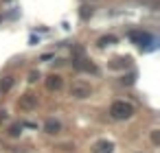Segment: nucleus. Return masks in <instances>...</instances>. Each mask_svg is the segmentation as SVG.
Returning <instances> with one entry per match:
<instances>
[{
    "label": "nucleus",
    "mask_w": 160,
    "mask_h": 153,
    "mask_svg": "<svg viewBox=\"0 0 160 153\" xmlns=\"http://www.w3.org/2000/svg\"><path fill=\"white\" fill-rule=\"evenodd\" d=\"M110 116L114 120H127L134 116V105L127 103V101H114L110 105Z\"/></svg>",
    "instance_id": "nucleus-1"
},
{
    "label": "nucleus",
    "mask_w": 160,
    "mask_h": 153,
    "mask_svg": "<svg viewBox=\"0 0 160 153\" xmlns=\"http://www.w3.org/2000/svg\"><path fill=\"white\" fill-rule=\"evenodd\" d=\"M90 94H92V88H90L88 83L83 81H77L70 85V96L77 98V101H83V98H90Z\"/></svg>",
    "instance_id": "nucleus-2"
},
{
    "label": "nucleus",
    "mask_w": 160,
    "mask_h": 153,
    "mask_svg": "<svg viewBox=\"0 0 160 153\" xmlns=\"http://www.w3.org/2000/svg\"><path fill=\"white\" fill-rule=\"evenodd\" d=\"M127 37H129L132 42H136L138 46H145V48H149V46L156 42L154 35H151V33H145V31H129Z\"/></svg>",
    "instance_id": "nucleus-3"
},
{
    "label": "nucleus",
    "mask_w": 160,
    "mask_h": 153,
    "mask_svg": "<svg viewBox=\"0 0 160 153\" xmlns=\"http://www.w3.org/2000/svg\"><path fill=\"white\" fill-rule=\"evenodd\" d=\"M18 107H20L22 112H33V110L37 107V96L31 94V92L22 94V96L18 98Z\"/></svg>",
    "instance_id": "nucleus-4"
},
{
    "label": "nucleus",
    "mask_w": 160,
    "mask_h": 153,
    "mask_svg": "<svg viewBox=\"0 0 160 153\" xmlns=\"http://www.w3.org/2000/svg\"><path fill=\"white\" fill-rule=\"evenodd\" d=\"M73 68H75V70H79V72H95V74L99 72V68H97L95 64H90V61H88L83 55L73 59Z\"/></svg>",
    "instance_id": "nucleus-5"
},
{
    "label": "nucleus",
    "mask_w": 160,
    "mask_h": 153,
    "mask_svg": "<svg viewBox=\"0 0 160 153\" xmlns=\"http://www.w3.org/2000/svg\"><path fill=\"white\" fill-rule=\"evenodd\" d=\"M61 85H64V79H61L59 74H48L46 76V90L57 92V90H61Z\"/></svg>",
    "instance_id": "nucleus-6"
},
{
    "label": "nucleus",
    "mask_w": 160,
    "mask_h": 153,
    "mask_svg": "<svg viewBox=\"0 0 160 153\" xmlns=\"http://www.w3.org/2000/svg\"><path fill=\"white\" fill-rule=\"evenodd\" d=\"M92 153H114V142L110 140H99L92 144Z\"/></svg>",
    "instance_id": "nucleus-7"
},
{
    "label": "nucleus",
    "mask_w": 160,
    "mask_h": 153,
    "mask_svg": "<svg viewBox=\"0 0 160 153\" xmlns=\"http://www.w3.org/2000/svg\"><path fill=\"white\" fill-rule=\"evenodd\" d=\"M44 131L51 134V136H57V134L61 131V122H59V120H55V118H48L46 122H44Z\"/></svg>",
    "instance_id": "nucleus-8"
},
{
    "label": "nucleus",
    "mask_w": 160,
    "mask_h": 153,
    "mask_svg": "<svg viewBox=\"0 0 160 153\" xmlns=\"http://www.w3.org/2000/svg\"><path fill=\"white\" fill-rule=\"evenodd\" d=\"M13 83H15V79L9 74V76H5L2 81H0V92H9L11 88H13Z\"/></svg>",
    "instance_id": "nucleus-9"
},
{
    "label": "nucleus",
    "mask_w": 160,
    "mask_h": 153,
    "mask_svg": "<svg viewBox=\"0 0 160 153\" xmlns=\"http://www.w3.org/2000/svg\"><path fill=\"white\" fill-rule=\"evenodd\" d=\"M110 66H112V68H123V66L129 68V66H132V59H129V57H119V59H114Z\"/></svg>",
    "instance_id": "nucleus-10"
},
{
    "label": "nucleus",
    "mask_w": 160,
    "mask_h": 153,
    "mask_svg": "<svg viewBox=\"0 0 160 153\" xmlns=\"http://www.w3.org/2000/svg\"><path fill=\"white\" fill-rule=\"evenodd\" d=\"M92 13H95V11H92V7H90V5H83V7L79 9V18H81V20H90V18H92Z\"/></svg>",
    "instance_id": "nucleus-11"
},
{
    "label": "nucleus",
    "mask_w": 160,
    "mask_h": 153,
    "mask_svg": "<svg viewBox=\"0 0 160 153\" xmlns=\"http://www.w3.org/2000/svg\"><path fill=\"white\" fill-rule=\"evenodd\" d=\"M112 44H116V37L114 35H103L99 39V48H105V46H112Z\"/></svg>",
    "instance_id": "nucleus-12"
},
{
    "label": "nucleus",
    "mask_w": 160,
    "mask_h": 153,
    "mask_svg": "<svg viewBox=\"0 0 160 153\" xmlns=\"http://www.w3.org/2000/svg\"><path fill=\"white\" fill-rule=\"evenodd\" d=\"M20 134H22V122H20V125H11V129H9V136H11V138H18Z\"/></svg>",
    "instance_id": "nucleus-13"
},
{
    "label": "nucleus",
    "mask_w": 160,
    "mask_h": 153,
    "mask_svg": "<svg viewBox=\"0 0 160 153\" xmlns=\"http://www.w3.org/2000/svg\"><path fill=\"white\" fill-rule=\"evenodd\" d=\"M134 79H136V72H132V74H127V76H123V79H121V81H123V83H127V85H132V83H134Z\"/></svg>",
    "instance_id": "nucleus-14"
},
{
    "label": "nucleus",
    "mask_w": 160,
    "mask_h": 153,
    "mask_svg": "<svg viewBox=\"0 0 160 153\" xmlns=\"http://www.w3.org/2000/svg\"><path fill=\"white\" fill-rule=\"evenodd\" d=\"M151 142H154V144H160V131H158V129L151 131Z\"/></svg>",
    "instance_id": "nucleus-15"
},
{
    "label": "nucleus",
    "mask_w": 160,
    "mask_h": 153,
    "mask_svg": "<svg viewBox=\"0 0 160 153\" xmlns=\"http://www.w3.org/2000/svg\"><path fill=\"white\" fill-rule=\"evenodd\" d=\"M37 79H40V72H35V70H33V72L29 74V83H35Z\"/></svg>",
    "instance_id": "nucleus-16"
},
{
    "label": "nucleus",
    "mask_w": 160,
    "mask_h": 153,
    "mask_svg": "<svg viewBox=\"0 0 160 153\" xmlns=\"http://www.w3.org/2000/svg\"><path fill=\"white\" fill-rule=\"evenodd\" d=\"M2 120H9V116H7V112H0V122Z\"/></svg>",
    "instance_id": "nucleus-17"
},
{
    "label": "nucleus",
    "mask_w": 160,
    "mask_h": 153,
    "mask_svg": "<svg viewBox=\"0 0 160 153\" xmlns=\"http://www.w3.org/2000/svg\"><path fill=\"white\" fill-rule=\"evenodd\" d=\"M86 2H88V0H86ZM90 2H95V0H90Z\"/></svg>",
    "instance_id": "nucleus-18"
}]
</instances>
